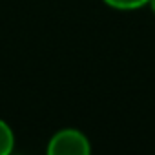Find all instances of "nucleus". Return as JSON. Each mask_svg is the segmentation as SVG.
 Instances as JSON below:
<instances>
[{"instance_id":"1","label":"nucleus","mask_w":155,"mask_h":155,"mask_svg":"<svg viewBox=\"0 0 155 155\" xmlns=\"http://www.w3.org/2000/svg\"><path fill=\"white\" fill-rule=\"evenodd\" d=\"M49 155H90L91 144L90 139L77 128L58 130L48 144Z\"/></svg>"},{"instance_id":"2","label":"nucleus","mask_w":155,"mask_h":155,"mask_svg":"<svg viewBox=\"0 0 155 155\" xmlns=\"http://www.w3.org/2000/svg\"><path fill=\"white\" fill-rule=\"evenodd\" d=\"M13 148H15V133L4 119H0V155H9Z\"/></svg>"},{"instance_id":"3","label":"nucleus","mask_w":155,"mask_h":155,"mask_svg":"<svg viewBox=\"0 0 155 155\" xmlns=\"http://www.w3.org/2000/svg\"><path fill=\"white\" fill-rule=\"evenodd\" d=\"M102 2L117 11H135L148 6V0H102Z\"/></svg>"},{"instance_id":"4","label":"nucleus","mask_w":155,"mask_h":155,"mask_svg":"<svg viewBox=\"0 0 155 155\" xmlns=\"http://www.w3.org/2000/svg\"><path fill=\"white\" fill-rule=\"evenodd\" d=\"M148 6H150V9H151V13L155 15V0H148Z\"/></svg>"}]
</instances>
